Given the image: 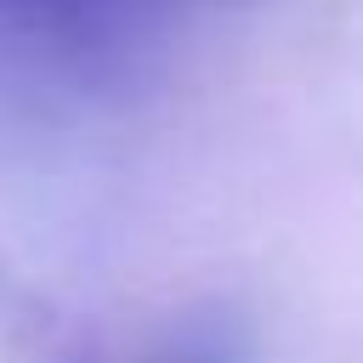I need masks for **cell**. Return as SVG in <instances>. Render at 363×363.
<instances>
[{
  "label": "cell",
  "mask_w": 363,
  "mask_h": 363,
  "mask_svg": "<svg viewBox=\"0 0 363 363\" xmlns=\"http://www.w3.org/2000/svg\"><path fill=\"white\" fill-rule=\"evenodd\" d=\"M147 363H244V340H238L227 323H216V318H193V323H182Z\"/></svg>",
  "instance_id": "2"
},
{
  "label": "cell",
  "mask_w": 363,
  "mask_h": 363,
  "mask_svg": "<svg viewBox=\"0 0 363 363\" xmlns=\"http://www.w3.org/2000/svg\"><path fill=\"white\" fill-rule=\"evenodd\" d=\"M204 0H0V74L28 85H113Z\"/></svg>",
  "instance_id": "1"
}]
</instances>
